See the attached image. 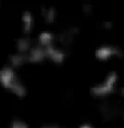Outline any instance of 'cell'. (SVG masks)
I'll list each match as a JSON object with an SVG mask.
<instances>
[{
    "label": "cell",
    "mask_w": 124,
    "mask_h": 128,
    "mask_svg": "<svg viewBox=\"0 0 124 128\" xmlns=\"http://www.w3.org/2000/svg\"><path fill=\"white\" fill-rule=\"evenodd\" d=\"M121 94H122V96H124V87L121 89Z\"/></svg>",
    "instance_id": "30bf717a"
},
{
    "label": "cell",
    "mask_w": 124,
    "mask_h": 128,
    "mask_svg": "<svg viewBox=\"0 0 124 128\" xmlns=\"http://www.w3.org/2000/svg\"><path fill=\"white\" fill-rule=\"evenodd\" d=\"M118 80V75L116 72H110L108 74L107 79L102 84H98L96 86H94L91 89V92L94 96H103L106 95L110 94L114 90V86Z\"/></svg>",
    "instance_id": "6da1fadb"
},
{
    "label": "cell",
    "mask_w": 124,
    "mask_h": 128,
    "mask_svg": "<svg viewBox=\"0 0 124 128\" xmlns=\"http://www.w3.org/2000/svg\"><path fill=\"white\" fill-rule=\"evenodd\" d=\"M42 13H43V16H44L45 20L47 22H54L55 18H56V11H55V10L53 8H44Z\"/></svg>",
    "instance_id": "5b68a950"
},
{
    "label": "cell",
    "mask_w": 124,
    "mask_h": 128,
    "mask_svg": "<svg viewBox=\"0 0 124 128\" xmlns=\"http://www.w3.org/2000/svg\"><path fill=\"white\" fill-rule=\"evenodd\" d=\"M104 26L106 27V29H108V28H110V27L112 26V23L110 22H106Z\"/></svg>",
    "instance_id": "ba28073f"
},
{
    "label": "cell",
    "mask_w": 124,
    "mask_h": 128,
    "mask_svg": "<svg viewBox=\"0 0 124 128\" xmlns=\"http://www.w3.org/2000/svg\"><path fill=\"white\" fill-rule=\"evenodd\" d=\"M39 40L41 42V44L44 46H48L52 45L53 42V35L51 34L50 32H45L41 34L39 36Z\"/></svg>",
    "instance_id": "277c9868"
},
{
    "label": "cell",
    "mask_w": 124,
    "mask_h": 128,
    "mask_svg": "<svg viewBox=\"0 0 124 128\" xmlns=\"http://www.w3.org/2000/svg\"><path fill=\"white\" fill-rule=\"evenodd\" d=\"M113 55H120V51L117 50L116 48H111V46H101L96 49V57L100 60H107L108 58H110Z\"/></svg>",
    "instance_id": "7a4b0ae2"
},
{
    "label": "cell",
    "mask_w": 124,
    "mask_h": 128,
    "mask_svg": "<svg viewBox=\"0 0 124 128\" xmlns=\"http://www.w3.org/2000/svg\"><path fill=\"white\" fill-rule=\"evenodd\" d=\"M17 46H18V49H19L20 52L27 51L29 49V48H30V41H29L28 39L22 38L18 41Z\"/></svg>",
    "instance_id": "8992f818"
},
{
    "label": "cell",
    "mask_w": 124,
    "mask_h": 128,
    "mask_svg": "<svg viewBox=\"0 0 124 128\" xmlns=\"http://www.w3.org/2000/svg\"><path fill=\"white\" fill-rule=\"evenodd\" d=\"M27 125H26L25 122H21V121H19V120H15L14 122H12V127H26Z\"/></svg>",
    "instance_id": "52a82bcc"
},
{
    "label": "cell",
    "mask_w": 124,
    "mask_h": 128,
    "mask_svg": "<svg viewBox=\"0 0 124 128\" xmlns=\"http://www.w3.org/2000/svg\"><path fill=\"white\" fill-rule=\"evenodd\" d=\"M80 127H92V126H91V124H83L81 125Z\"/></svg>",
    "instance_id": "9c48e42d"
},
{
    "label": "cell",
    "mask_w": 124,
    "mask_h": 128,
    "mask_svg": "<svg viewBox=\"0 0 124 128\" xmlns=\"http://www.w3.org/2000/svg\"><path fill=\"white\" fill-rule=\"evenodd\" d=\"M22 28L25 34H28L32 31V23H33V20H32V14L30 12H24L22 15Z\"/></svg>",
    "instance_id": "3957f363"
}]
</instances>
